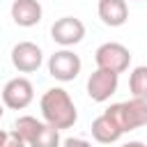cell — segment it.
<instances>
[{
  "label": "cell",
  "mask_w": 147,
  "mask_h": 147,
  "mask_svg": "<svg viewBox=\"0 0 147 147\" xmlns=\"http://www.w3.org/2000/svg\"><path fill=\"white\" fill-rule=\"evenodd\" d=\"M41 108V117L44 122H48L55 129H71L78 119V110L74 106V99L69 96V92L64 87H48L41 94L39 101Z\"/></svg>",
  "instance_id": "obj_1"
},
{
  "label": "cell",
  "mask_w": 147,
  "mask_h": 147,
  "mask_svg": "<svg viewBox=\"0 0 147 147\" xmlns=\"http://www.w3.org/2000/svg\"><path fill=\"white\" fill-rule=\"evenodd\" d=\"M106 113L119 124V129H122L124 133L147 126V101H145V99L131 96L129 101H119V103L108 106Z\"/></svg>",
  "instance_id": "obj_2"
},
{
  "label": "cell",
  "mask_w": 147,
  "mask_h": 147,
  "mask_svg": "<svg viewBox=\"0 0 147 147\" xmlns=\"http://www.w3.org/2000/svg\"><path fill=\"white\" fill-rule=\"evenodd\" d=\"M94 62L99 69H108L115 74H124L131 64V51L119 41H106L96 48Z\"/></svg>",
  "instance_id": "obj_3"
},
{
  "label": "cell",
  "mask_w": 147,
  "mask_h": 147,
  "mask_svg": "<svg viewBox=\"0 0 147 147\" xmlns=\"http://www.w3.org/2000/svg\"><path fill=\"white\" fill-rule=\"evenodd\" d=\"M80 69H83L80 57H78L74 51H69V48L55 51V53L48 57V74H51L55 80H60V83H69V80L78 78Z\"/></svg>",
  "instance_id": "obj_4"
},
{
  "label": "cell",
  "mask_w": 147,
  "mask_h": 147,
  "mask_svg": "<svg viewBox=\"0 0 147 147\" xmlns=\"http://www.w3.org/2000/svg\"><path fill=\"white\" fill-rule=\"evenodd\" d=\"M83 37H85V23L76 16H62L51 25V39L62 48L80 44Z\"/></svg>",
  "instance_id": "obj_5"
},
{
  "label": "cell",
  "mask_w": 147,
  "mask_h": 147,
  "mask_svg": "<svg viewBox=\"0 0 147 147\" xmlns=\"http://www.w3.org/2000/svg\"><path fill=\"white\" fill-rule=\"evenodd\" d=\"M117 85H119V74L96 67V71H92L87 78V96L96 103H103L117 92Z\"/></svg>",
  "instance_id": "obj_6"
},
{
  "label": "cell",
  "mask_w": 147,
  "mask_h": 147,
  "mask_svg": "<svg viewBox=\"0 0 147 147\" xmlns=\"http://www.w3.org/2000/svg\"><path fill=\"white\" fill-rule=\"evenodd\" d=\"M32 99H34V87H32V83H30L28 78H23V76H16V78L7 80L5 87H2V103H5L7 108H11V110H23V108H28V106L32 103Z\"/></svg>",
  "instance_id": "obj_7"
},
{
  "label": "cell",
  "mask_w": 147,
  "mask_h": 147,
  "mask_svg": "<svg viewBox=\"0 0 147 147\" xmlns=\"http://www.w3.org/2000/svg\"><path fill=\"white\" fill-rule=\"evenodd\" d=\"M44 62V53L34 41H18L11 48V64L16 71L21 74H32L41 67Z\"/></svg>",
  "instance_id": "obj_8"
},
{
  "label": "cell",
  "mask_w": 147,
  "mask_h": 147,
  "mask_svg": "<svg viewBox=\"0 0 147 147\" xmlns=\"http://www.w3.org/2000/svg\"><path fill=\"white\" fill-rule=\"evenodd\" d=\"M44 9L39 0H14L11 2V18L18 28H32L41 21Z\"/></svg>",
  "instance_id": "obj_9"
},
{
  "label": "cell",
  "mask_w": 147,
  "mask_h": 147,
  "mask_svg": "<svg viewBox=\"0 0 147 147\" xmlns=\"http://www.w3.org/2000/svg\"><path fill=\"white\" fill-rule=\"evenodd\" d=\"M99 18L108 28H119L129 21V5L126 0H99Z\"/></svg>",
  "instance_id": "obj_10"
},
{
  "label": "cell",
  "mask_w": 147,
  "mask_h": 147,
  "mask_svg": "<svg viewBox=\"0 0 147 147\" xmlns=\"http://www.w3.org/2000/svg\"><path fill=\"white\" fill-rule=\"evenodd\" d=\"M122 136H124V131L119 129V124H117L106 110L92 122V138H94L96 142H101V145H113V142H117Z\"/></svg>",
  "instance_id": "obj_11"
},
{
  "label": "cell",
  "mask_w": 147,
  "mask_h": 147,
  "mask_svg": "<svg viewBox=\"0 0 147 147\" xmlns=\"http://www.w3.org/2000/svg\"><path fill=\"white\" fill-rule=\"evenodd\" d=\"M62 140H60V129L51 126L48 122L41 124V129L34 133V138L28 142V147H60Z\"/></svg>",
  "instance_id": "obj_12"
},
{
  "label": "cell",
  "mask_w": 147,
  "mask_h": 147,
  "mask_svg": "<svg viewBox=\"0 0 147 147\" xmlns=\"http://www.w3.org/2000/svg\"><path fill=\"white\" fill-rule=\"evenodd\" d=\"M129 90H131V96L147 101V64H140V67H136L131 71V76H129Z\"/></svg>",
  "instance_id": "obj_13"
},
{
  "label": "cell",
  "mask_w": 147,
  "mask_h": 147,
  "mask_svg": "<svg viewBox=\"0 0 147 147\" xmlns=\"http://www.w3.org/2000/svg\"><path fill=\"white\" fill-rule=\"evenodd\" d=\"M41 119H37V117H32V115H21V117H16V122H14V129L25 138V142H30L32 138H34V133L41 129Z\"/></svg>",
  "instance_id": "obj_14"
},
{
  "label": "cell",
  "mask_w": 147,
  "mask_h": 147,
  "mask_svg": "<svg viewBox=\"0 0 147 147\" xmlns=\"http://www.w3.org/2000/svg\"><path fill=\"white\" fill-rule=\"evenodd\" d=\"M0 147H28V142L16 129H5L0 133Z\"/></svg>",
  "instance_id": "obj_15"
},
{
  "label": "cell",
  "mask_w": 147,
  "mask_h": 147,
  "mask_svg": "<svg viewBox=\"0 0 147 147\" xmlns=\"http://www.w3.org/2000/svg\"><path fill=\"white\" fill-rule=\"evenodd\" d=\"M62 147H92V142L85 138H64Z\"/></svg>",
  "instance_id": "obj_16"
},
{
  "label": "cell",
  "mask_w": 147,
  "mask_h": 147,
  "mask_svg": "<svg viewBox=\"0 0 147 147\" xmlns=\"http://www.w3.org/2000/svg\"><path fill=\"white\" fill-rule=\"evenodd\" d=\"M122 147H147L145 142H140V140H129V142H124Z\"/></svg>",
  "instance_id": "obj_17"
}]
</instances>
